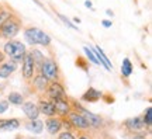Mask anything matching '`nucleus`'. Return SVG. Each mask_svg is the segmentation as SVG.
<instances>
[{"label": "nucleus", "mask_w": 152, "mask_h": 139, "mask_svg": "<svg viewBox=\"0 0 152 139\" xmlns=\"http://www.w3.org/2000/svg\"><path fill=\"white\" fill-rule=\"evenodd\" d=\"M20 30H21V20L16 14L11 13L10 16L7 17V20L0 27V37L7 39V41L13 39L20 32Z\"/></svg>", "instance_id": "obj_1"}, {"label": "nucleus", "mask_w": 152, "mask_h": 139, "mask_svg": "<svg viewBox=\"0 0 152 139\" xmlns=\"http://www.w3.org/2000/svg\"><path fill=\"white\" fill-rule=\"evenodd\" d=\"M24 38L28 44L31 45H42V47H49L51 45V37L42 30L37 27H27L24 30Z\"/></svg>", "instance_id": "obj_2"}, {"label": "nucleus", "mask_w": 152, "mask_h": 139, "mask_svg": "<svg viewBox=\"0 0 152 139\" xmlns=\"http://www.w3.org/2000/svg\"><path fill=\"white\" fill-rule=\"evenodd\" d=\"M6 56H9L10 60H14V62H21L23 56L26 55L27 49H26V45L20 41H13V39H9V42L4 44V51Z\"/></svg>", "instance_id": "obj_3"}, {"label": "nucleus", "mask_w": 152, "mask_h": 139, "mask_svg": "<svg viewBox=\"0 0 152 139\" xmlns=\"http://www.w3.org/2000/svg\"><path fill=\"white\" fill-rule=\"evenodd\" d=\"M39 73L42 76H45L49 82H58L61 77V72H59V66L56 65L52 58H45L44 62L39 66Z\"/></svg>", "instance_id": "obj_4"}, {"label": "nucleus", "mask_w": 152, "mask_h": 139, "mask_svg": "<svg viewBox=\"0 0 152 139\" xmlns=\"http://www.w3.org/2000/svg\"><path fill=\"white\" fill-rule=\"evenodd\" d=\"M21 73H23V79L24 80H31L34 77V72H35V65H34L33 56L31 52H26V55L23 56L21 60Z\"/></svg>", "instance_id": "obj_5"}, {"label": "nucleus", "mask_w": 152, "mask_h": 139, "mask_svg": "<svg viewBox=\"0 0 152 139\" xmlns=\"http://www.w3.org/2000/svg\"><path fill=\"white\" fill-rule=\"evenodd\" d=\"M75 107H76V110H80L82 115H83V118L86 119V122L89 124V127L100 128V127L103 125V121H102V118L97 117V115H94V114H92V112H89L86 108L80 107V104H79V103H75Z\"/></svg>", "instance_id": "obj_6"}, {"label": "nucleus", "mask_w": 152, "mask_h": 139, "mask_svg": "<svg viewBox=\"0 0 152 139\" xmlns=\"http://www.w3.org/2000/svg\"><path fill=\"white\" fill-rule=\"evenodd\" d=\"M47 94L49 98H66V93L64 86L58 83V82H49L48 87H47Z\"/></svg>", "instance_id": "obj_7"}, {"label": "nucleus", "mask_w": 152, "mask_h": 139, "mask_svg": "<svg viewBox=\"0 0 152 139\" xmlns=\"http://www.w3.org/2000/svg\"><path fill=\"white\" fill-rule=\"evenodd\" d=\"M68 119H69V122L72 124L73 128H79V129L89 128V124L86 122V119L79 112H69L68 114Z\"/></svg>", "instance_id": "obj_8"}, {"label": "nucleus", "mask_w": 152, "mask_h": 139, "mask_svg": "<svg viewBox=\"0 0 152 139\" xmlns=\"http://www.w3.org/2000/svg\"><path fill=\"white\" fill-rule=\"evenodd\" d=\"M92 52L94 54L96 59L99 60V65L104 66V68H106L107 70H111V69H113V65H111V62H110V59L106 56V54L103 52V49L100 48V47H93V48H92Z\"/></svg>", "instance_id": "obj_9"}, {"label": "nucleus", "mask_w": 152, "mask_h": 139, "mask_svg": "<svg viewBox=\"0 0 152 139\" xmlns=\"http://www.w3.org/2000/svg\"><path fill=\"white\" fill-rule=\"evenodd\" d=\"M31 82H33L34 90L38 91V93H45V91H47V87H48V84H49V80L45 76L41 75V73H38L37 76H34L33 79H31Z\"/></svg>", "instance_id": "obj_10"}, {"label": "nucleus", "mask_w": 152, "mask_h": 139, "mask_svg": "<svg viewBox=\"0 0 152 139\" xmlns=\"http://www.w3.org/2000/svg\"><path fill=\"white\" fill-rule=\"evenodd\" d=\"M55 106V110H56V114H61V115H68L71 112V106L66 98H54L52 100Z\"/></svg>", "instance_id": "obj_11"}, {"label": "nucleus", "mask_w": 152, "mask_h": 139, "mask_svg": "<svg viewBox=\"0 0 152 139\" xmlns=\"http://www.w3.org/2000/svg\"><path fill=\"white\" fill-rule=\"evenodd\" d=\"M17 69V62L14 60H7V62H3L0 65V77L1 79H7L9 76Z\"/></svg>", "instance_id": "obj_12"}, {"label": "nucleus", "mask_w": 152, "mask_h": 139, "mask_svg": "<svg viewBox=\"0 0 152 139\" xmlns=\"http://www.w3.org/2000/svg\"><path fill=\"white\" fill-rule=\"evenodd\" d=\"M23 111H24V114L27 115L28 119H35V118H38V115H39V110H38V107L34 104L33 101H27V103H23Z\"/></svg>", "instance_id": "obj_13"}, {"label": "nucleus", "mask_w": 152, "mask_h": 139, "mask_svg": "<svg viewBox=\"0 0 152 139\" xmlns=\"http://www.w3.org/2000/svg\"><path fill=\"white\" fill-rule=\"evenodd\" d=\"M37 107L39 110V112H42L44 115H47V117H55V114H56V110H55V106L52 101H44V100H41Z\"/></svg>", "instance_id": "obj_14"}, {"label": "nucleus", "mask_w": 152, "mask_h": 139, "mask_svg": "<svg viewBox=\"0 0 152 139\" xmlns=\"http://www.w3.org/2000/svg\"><path fill=\"white\" fill-rule=\"evenodd\" d=\"M45 124H47V129H48V132L51 135L58 134L61 131V128H62V121L59 118H55V117H49Z\"/></svg>", "instance_id": "obj_15"}, {"label": "nucleus", "mask_w": 152, "mask_h": 139, "mask_svg": "<svg viewBox=\"0 0 152 139\" xmlns=\"http://www.w3.org/2000/svg\"><path fill=\"white\" fill-rule=\"evenodd\" d=\"M20 127V121L13 118V119H0V131H13Z\"/></svg>", "instance_id": "obj_16"}, {"label": "nucleus", "mask_w": 152, "mask_h": 139, "mask_svg": "<svg viewBox=\"0 0 152 139\" xmlns=\"http://www.w3.org/2000/svg\"><path fill=\"white\" fill-rule=\"evenodd\" d=\"M102 97V93L99 90H96L94 87H89V90L82 96V100L83 101H90V103H93V101H97L99 98Z\"/></svg>", "instance_id": "obj_17"}, {"label": "nucleus", "mask_w": 152, "mask_h": 139, "mask_svg": "<svg viewBox=\"0 0 152 139\" xmlns=\"http://www.w3.org/2000/svg\"><path fill=\"white\" fill-rule=\"evenodd\" d=\"M42 127H44L42 121H39L38 118H35V119H30V122L26 124V128H27L30 132H34V134L42 132Z\"/></svg>", "instance_id": "obj_18"}, {"label": "nucleus", "mask_w": 152, "mask_h": 139, "mask_svg": "<svg viewBox=\"0 0 152 139\" xmlns=\"http://www.w3.org/2000/svg\"><path fill=\"white\" fill-rule=\"evenodd\" d=\"M125 125H127V128L130 131H138V129L144 128V121H142V117H135L128 119L125 122Z\"/></svg>", "instance_id": "obj_19"}, {"label": "nucleus", "mask_w": 152, "mask_h": 139, "mask_svg": "<svg viewBox=\"0 0 152 139\" xmlns=\"http://www.w3.org/2000/svg\"><path fill=\"white\" fill-rule=\"evenodd\" d=\"M7 101L10 103V104H14V106H21L23 103H24V98H23V96L20 94V93L13 91V93H10V94H9V97H7Z\"/></svg>", "instance_id": "obj_20"}, {"label": "nucleus", "mask_w": 152, "mask_h": 139, "mask_svg": "<svg viewBox=\"0 0 152 139\" xmlns=\"http://www.w3.org/2000/svg\"><path fill=\"white\" fill-rule=\"evenodd\" d=\"M121 73L124 77H130L131 73H132V63L128 58H125L123 60V66H121Z\"/></svg>", "instance_id": "obj_21"}, {"label": "nucleus", "mask_w": 152, "mask_h": 139, "mask_svg": "<svg viewBox=\"0 0 152 139\" xmlns=\"http://www.w3.org/2000/svg\"><path fill=\"white\" fill-rule=\"evenodd\" d=\"M30 52H31V56H33V60H34L35 68H38V69H39L41 63H42L44 59H45L44 54H41V52H39V51H37V49H33V51H30Z\"/></svg>", "instance_id": "obj_22"}, {"label": "nucleus", "mask_w": 152, "mask_h": 139, "mask_svg": "<svg viewBox=\"0 0 152 139\" xmlns=\"http://www.w3.org/2000/svg\"><path fill=\"white\" fill-rule=\"evenodd\" d=\"M142 121H144V125H147V127H151V122H152V108L148 107L145 110V114H144V117H142Z\"/></svg>", "instance_id": "obj_23"}, {"label": "nucleus", "mask_w": 152, "mask_h": 139, "mask_svg": "<svg viewBox=\"0 0 152 139\" xmlns=\"http://www.w3.org/2000/svg\"><path fill=\"white\" fill-rule=\"evenodd\" d=\"M58 17H59L61 20H62V23H64L65 25H68L69 28H73V30H77L75 24H73V23H71V20H69V18H68L66 16H64V14H61V13H58Z\"/></svg>", "instance_id": "obj_24"}, {"label": "nucleus", "mask_w": 152, "mask_h": 139, "mask_svg": "<svg viewBox=\"0 0 152 139\" xmlns=\"http://www.w3.org/2000/svg\"><path fill=\"white\" fill-rule=\"evenodd\" d=\"M83 51H85V54L87 55V58H89V60H92V62H93L94 65H99V60L96 59L94 54L92 52V49H90V48H87V47H85V48H83Z\"/></svg>", "instance_id": "obj_25"}, {"label": "nucleus", "mask_w": 152, "mask_h": 139, "mask_svg": "<svg viewBox=\"0 0 152 139\" xmlns=\"http://www.w3.org/2000/svg\"><path fill=\"white\" fill-rule=\"evenodd\" d=\"M11 13H10V10H7V9H1L0 10V27H1V24L7 20V17L10 16Z\"/></svg>", "instance_id": "obj_26"}, {"label": "nucleus", "mask_w": 152, "mask_h": 139, "mask_svg": "<svg viewBox=\"0 0 152 139\" xmlns=\"http://www.w3.org/2000/svg\"><path fill=\"white\" fill-rule=\"evenodd\" d=\"M58 139H75L73 138V135L71 132H62V134L58 136Z\"/></svg>", "instance_id": "obj_27"}, {"label": "nucleus", "mask_w": 152, "mask_h": 139, "mask_svg": "<svg viewBox=\"0 0 152 139\" xmlns=\"http://www.w3.org/2000/svg\"><path fill=\"white\" fill-rule=\"evenodd\" d=\"M7 108H9V101H0V114L6 112Z\"/></svg>", "instance_id": "obj_28"}, {"label": "nucleus", "mask_w": 152, "mask_h": 139, "mask_svg": "<svg viewBox=\"0 0 152 139\" xmlns=\"http://www.w3.org/2000/svg\"><path fill=\"white\" fill-rule=\"evenodd\" d=\"M102 24H103V27L110 28L111 25H113V21H111V20H103V21H102Z\"/></svg>", "instance_id": "obj_29"}, {"label": "nucleus", "mask_w": 152, "mask_h": 139, "mask_svg": "<svg viewBox=\"0 0 152 139\" xmlns=\"http://www.w3.org/2000/svg\"><path fill=\"white\" fill-rule=\"evenodd\" d=\"M4 60H6V54L3 52V51H0V65L3 63Z\"/></svg>", "instance_id": "obj_30"}, {"label": "nucleus", "mask_w": 152, "mask_h": 139, "mask_svg": "<svg viewBox=\"0 0 152 139\" xmlns=\"http://www.w3.org/2000/svg\"><path fill=\"white\" fill-rule=\"evenodd\" d=\"M85 6H86V7H92V1H90V0H86V1H85Z\"/></svg>", "instance_id": "obj_31"}, {"label": "nucleus", "mask_w": 152, "mask_h": 139, "mask_svg": "<svg viewBox=\"0 0 152 139\" xmlns=\"http://www.w3.org/2000/svg\"><path fill=\"white\" fill-rule=\"evenodd\" d=\"M106 13H107V16H111V17L114 16V13H113V11H111V10H107V11H106Z\"/></svg>", "instance_id": "obj_32"}, {"label": "nucleus", "mask_w": 152, "mask_h": 139, "mask_svg": "<svg viewBox=\"0 0 152 139\" xmlns=\"http://www.w3.org/2000/svg\"><path fill=\"white\" fill-rule=\"evenodd\" d=\"M134 139H145V138H144V136H135Z\"/></svg>", "instance_id": "obj_33"}, {"label": "nucleus", "mask_w": 152, "mask_h": 139, "mask_svg": "<svg viewBox=\"0 0 152 139\" xmlns=\"http://www.w3.org/2000/svg\"><path fill=\"white\" fill-rule=\"evenodd\" d=\"M79 139H89V138H86V136H80Z\"/></svg>", "instance_id": "obj_34"}, {"label": "nucleus", "mask_w": 152, "mask_h": 139, "mask_svg": "<svg viewBox=\"0 0 152 139\" xmlns=\"http://www.w3.org/2000/svg\"><path fill=\"white\" fill-rule=\"evenodd\" d=\"M14 139H23V138H21V136H17V138H14Z\"/></svg>", "instance_id": "obj_35"}, {"label": "nucleus", "mask_w": 152, "mask_h": 139, "mask_svg": "<svg viewBox=\"0 0 152 139\" xmlns=\"http://www.w3.org/2000/svg\"><path fill=\"white\" fill-rule=\"evenodd\" d=\"M0 93H1V90H0Z\"/></svg>", "instance_id": "obj_36"}, {"label": "nucleus", "mask_w": 152, "mask_h": 139, "mask_svg": "<svg viewBox=\"0 0 152 139\" xmlns=\"http://www.w3.org/2000/svg\"><path fill=\"white\" fill-rule=\"evenodd\" d=\"M31 139H33V138H31Z\"/></svg>", "instance_id": "obj_37"}]
</instances>
